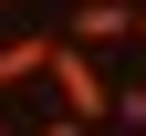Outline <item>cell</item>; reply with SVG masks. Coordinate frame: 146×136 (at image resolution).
Wrapping results in <instances>:
<instances>
[{"mask_svg":"<svg viewBox=\"0 0 146 136\" xmlns=\"http://www.w3.org/2000/svg\"><path fill=\"white\" fill-rule=\"evenodd\" d=\"M115 84H125V73L104 63V52H73V42L52 52V73H42V94L63 115H84V126H115Z\"/></svg>","mask_w":146,"mask_h":136,"instance_id":"1","label":"cell"},{"mask_svg":"<svg viewBox=\"0 0 146 136\" xmlns=\"http://www.w3.org/2000/svg\"><path fill=\"white\" fill-rule=\"evenodd\" d=\"M63 42H73V52H104V63H115V52L136 42V0H73V11H63Z\"/></svg>","mask_w":146,"mask_h":136,"instance_id":"2","label":"cell"},{"mask_svg":"<svg viewBox=\"0 0 146 136\" xmlns=\"http://www.w3.org/2000/svg\"><path fill=\"white\" fill-rule=\"evenodd\" d=\"M52 52H63V31H21V42H0V94H42Z\"/></svg>","mask_w":146,"mask_h":136,"instance_id":"3","label":"cell"},{"mask_svg":"<svg viewBox=\"0 0 146 136\" xmlns=\"http://www.w3.org/2000/svg\"><path fill=\"white\" fill-rule=\"evenodd\" d=\"M115 126H146V73H125V84H115Z\"/></svg>","mask_w":146,"mask_h":136,"instance_id":"4","label":"cell"},{"mask_svg":"<svg viewBox=\"0 0 146 136\" xmlns=\"http://www.w3.org/2000/svg\"><path fill=\"white\" fill-rule=\"evenodd\" d=\"M31 136H94V126H84V115H63V105H42V126H31Z\"/></svg>","mask_w":146,"mask_h":136,"instance_id":"5","label":"cell"},{"mask_svg":"<svg viewBox=\"0 0 146 136\" xmlns=\"http://www.w3.org/2000/svg\"><path fill=\"white\" fill-rule=\"evenodd\" d=\"M136 42H146V0H136Z\"/></svg>","mask_w":146,"mask_h":136,"instance_id":"6","label":"cell"},{"mask_svg":"<svg viewBox=\"0 0 146 136\" xmlns=\"http://www.w3.org/2000/svg\"><path fill=\"white\" fill-rule=\"evenodd\" d=\"M0 136H21V126H11V115H0Z\"/></svg>","mask_w":146,"mask_h":136,"instance_id":"7","label":"cell"},{"mask_svg":"<svg viewBox=\"0 0 146 136\" xmlns=\"http://www.w3.org/2000/svg\"><path fill=\"white\" fill-rule=\"evenodd\" d=\"M0 11H21V0H0Z\"/></svg>","mask_w":146,"mask_h":136,"instance_id":"8","label":"cell"}]
</instances>
